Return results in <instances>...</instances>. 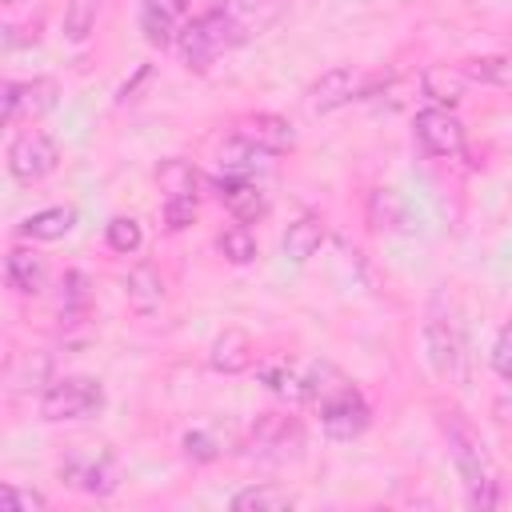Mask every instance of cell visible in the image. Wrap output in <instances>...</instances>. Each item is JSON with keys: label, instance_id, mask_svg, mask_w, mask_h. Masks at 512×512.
I'll return each instance as SVG.
<instances>
[{"label": "cell", "instance_id": "277c9868", "mask_svg": "<svg viewBox=\"0 0 512 512\" xmlns=\"http://www.w3.org/2000/svg\"><path fill=\"white\" fill-rule=\"evenodd\" d=\"M56 476L64 488L84 496H112L120 488V464L108 444H72L64 460L56 464Z\"/></svg>", "mask_w": 512, "mask_h": 512}, {"label": "cell", "instance_id": "5bb4252c", "mask_svg": "<svg viewBox=\"0 0 512 512\" xmlns=\"http://www.w3.org/2000/svg\"><path fill=\"white\" fill-rule=\"evenodd\" d=\"M256 380L284 404H308V376L280 352H268L256 360Z\"/></svg>", "mask_w": 512, "mask_h": 512}, {"label": "cell", "instance_id": "6da1fadb", "mask_svg": "<svg viewBox=\"0 0 512 512\" xmlns=\"http://www.w3.org/2000/svg\"><path fill=\"white\" fill-rule=\"evenodd\" d=\"M436 424L448 440V456L460 472V484L468 492L472 508H496L500 504V468L480 436V428L456 408V404H436Z\"/></svg>", "mask_w": 512, "mask_h": 512}, {"label": "cell", "instance_id": "5b68a950", "mask_svg": "<svg viewBox=\"0 0 512 512\" xmlns=\"http://www.w3.org/2000/svg\"><path fill=\"white\" fill-rule=\"evenodd\" d=\"M424 348H428V364L436 368V376L444 380H460L464 376V320L456 312L452 300L436 296L424 320Z\"/></svg>", "mask_w": 512, "mask_h": 512}, {"label": "cell", "instance_id": "484cf974", "mask_svg": "<svg viewBox=\"0 0 512 512\" xmlns=\"http://www.w3.org/2000/svg\"><path fill=\"white\" fill-rule=\"evenodd\" d=\"M100 12H104V0H64V40L84 44L96 32Z\"/></svg>", "mask_w": 512, "mask_h": 512}, {"label": "cell", "instance_id": "44dd1931", "mask_svg": "<svg viewBox=\"0 0 512 512\" xmlns=\"http://www.w3.org/2000/svg\"><path fill=\"white\" fill-rule=\"evenodd\" d=\"M124 296H128V304H132L140 316H152V312L164 304V276H160L152 264H136V268H128V276H124Z\"/></svg>", "mask_w": 512, "mask_h": 512}, {"label": "cell", "instance_id": "e575fe53", "mask_svg": "<svg viewBox=\"0 0 512 512\" xmlns=\"http://www.w3.org/2000/svg\"><path fill=\"white\" fill-rule=\"evenodd\" d=\"M4 4H16V0H4Z\"/></svg>", "mask_w": 512, "mask_h": 512}, {"label": "cell", "instance_id": "8992f818", "mask_svg": "<svg viewBox=\"0 0 512 512\" xmlns=\"http://www.w3.org/2000/svg\"><path fill=\"white\" fill-rule=\"evenodd\" d=\"M108 404L104 384L96 376H56L40 392V420L68 424V420H92Z\"/></svg>", "mask_w": 512, "mask_h": 512}, {"label": "cell", "instance_id": "e0dca14e", "mask_svg": "<svg viewBox=\"0 0 512 512\" xmlns=\"http://www.w3.org/2000/svg\"><path fill=\"white\" fill-rule=\"evenodd\" d=\"M4 280L16 296H40L44 284H48V264L36 248L28 244H12L8 256H4Z\"/></svg>", "mask_w": 512, "mask_h": 512}, {"label": "cell", "instance_id": "3957f363", "mask_svg": "<svg viewBox=\"0 0 512 512\" xmlns=\"http://www.w3.org/2000/svg\"><path fill=\"white\" fill-rule=\"evenodd\" d=\"M240 40V20L228 8H200L176 36L180 64L188 72H208Z\"/></svg>", "mask_w": 512, "mask_h": 512}, {"label": "cell", "instance_id": "52a82bcc", "mask_svg": "<svg viewBox=\"0 0 512 512\" xmlns=\"http://www.w3.org/2000/svg\"><path fill=\"white\" fill-rule=\"evenodd\" d=\"M248 456L260 460V464H288L300 456L304 448V424L300 416H292L288 408H272V412H260L248 428V440H244Z\"/></svg>", "mask_w": 512, "mask_h": 512}, {"label": "cell", "instance_id": "d6986e66", "mask_svg": "<svg viewBox=\"0 0 512 512\" xmlns=\"http://www.w3.org/2000/svg\"><path fill=\"white\" fill-rule=\"evenodd\" d=\"M4 380L12 392H32V388H48L56 376H52V356L48 352H12L8 364H4Z\"/></svg>", "mask_w": 512, "mask_h": 512}, {"label": "cell", "instance_id": "836d02e7", "mask_svg": "<svg viewBox=\"0 0 512 512\" xmlns=\"http://www.w3.org/2000/svg\"><path fill=\"white\" fill-rule=\"evenodd\" d=\"M184 8H192V0H184Z\"/></svg>", "mask_w": 512, "mask_h": 512}, {"label": "cell", "instance_id": "ac0fdd59", "mask_svg": "<svg viewBox=\"0 0 512 512\" xmlns=\"http://www.w3.org/2000/svg\"><path fill=\"white\" fill-rule=\"evenodd\" d=\"M468 84H472V80L464 76L460 64H428V68L420 72V92H424L432 104H440V108H456V104L464 100Z\"/></svg>", "mask_w": 512, "mask_h": 512}, {"label": "cell", "instance_id": "4316f807", "mask_svg": "<svg viewBox=\"0 0 512 512\" xmlns=\"http://www.w3.org/2000/svg\"><path fill=\"white\" fill-rule=\"evenodd\" d=\"M216 252L228 260V264H236V268H244V264H252L256 260V236H252V228L248 224H228V228H220V236H216Z\"/></svg>", "mask_w": 512, "mask_h": 512}, {"label": "cell", "instance_id": "f1b7e54d", "mask_svg": "<svg viewBox=\"0 0 512 512\" xmlns=\"http://www.w3.org/2000/svg\"><path fill=\"white\" fill-rule=\"evenodd\" d=\"M460 68L472 84H512V56H476Z\"/></svg>", "mask_w": 512, "mask_h": 512}, {"label": "cell", "instance_id": "1f68e13d", "mask_svg": "<svg viewBox=\"0 0 512 512\" xmlns=\"http://www.w3.org/2000/svg\"><path fill=\"white\" fill-rule=\"evenodd\" d=\"M160 212H164V228H168V232H184L188 224H196L200 200H164Z\"/></svg>", "mask_w": 512, "mask_h": 512}, {"label": "cell", "instance_id": "4dcf8cb0", "mask_svg": "<svg viewBox=\"0 0 512 512\" xmlns=\"http://www.w3.org/2000/svg\"><path fill=\"white\" fill-rule=\"evenodd\" d=\"M488 360H492V372H496L504 384H512V316L500 324V332H496V340H492Z\"/></svg>", "mask_w": 512, "mask_h": 512}, {"label": "cell", "instance_id": "2e32d148", "mask_svg": "<svg viewBox=\"0 0 512 512\" xmlns=\"http://www.w3.org/2000/svg\"><path fill=\"white\" fill-rule=\"evenodd\" d=\"M208 364L220 376H240L248 368H256V344L244 328H224L216 332V340L208 344Z\"/></svg>", "mask_w": 512, "mask_h": 512}, {"label": "cell", "instance_id": "7402d4cb", "mask_svg": "<svg viewBox=\"0 0 512 512\" xmlns=\"http://www.w3.org/2000/svg\"><path fill=\"white\" fill-rule=\"evenodd\" d=\"M156 184H160L164 200H200V172H196V164H188L180 156H172L156 168Z\"/></svg>", "mask_w": 512, "mask_h": 512}, {"label": "cell", "instance_id": "d6a6232c", "mask_svg": "<svg viewBox=\"0 0 512 512\" xmlns=\"http://www.w3.org/2000/svg\"><path fill=\"white\" fill-rule=\"evenodd\" d=\"M184 452H188L192 460H216V456H220L216 440L204 436V432H188V436H184Z\"/></svg>", "mask_w": 512, "mask_h": 512}, {"label": "cell", "instance_id": "cb8c5ba5", "mask_svg": "<svg viewBox=\"0 0 512 512\" xmlns=\"http://www.w3.org/2000/svg\"><path fill=\"white\" fill-rule=\"evenodd\" d=\"M228 504L236 512H284V508H296V496L284 492V488H276V484H248Z\"/></svg>", "mask_w": 512, "mask_h": 512}, {"label": "cell", "instance_id": "8fae6325", "mask_svg": "<svg viewBox=\"0 0 512 512\" xmlns=\"http://www.w3.org/2000/svg\"><path fill=\"white\" fill-rule=\"evenodd\" d=\"M0 92H4V96H0V100H4V124H16L20 116L36 120V116L52 112L56 100H60V84H56L52 76H36V80H4Z\"/></svg>", "mask_w": 512, "mask_h": 512}, {"label": "cell", "instance_id": "603a6c76", "mask_svg": "<svg viewBox=\"0 0 512 512\" xmlns=\"http://www.w3.org/2000/svg\"><path fill=\"white\" fill-rule=\"evenodd\" d=\"M72 224H76V208H68V204H56V208H40V212H32L16 232L24 236V240H60V236H68L72 232Z\"/></svg>", "mask_w": 512, "mask_h": 512}, {"label": "cell", "instance_id": "9c48e42d", "mask_svg": "<svg viewBox=\"0 0 512 512\" xmlns=\"http://www.w3.org/2000/svg\"><path fill=\"white\" fill-rule=\"evenodd\" d=\"M360 96H368L364 72L352 68V64H336V68L320 72V76L308 84L304 104H308L312 116H324V112H336V108H344V104H352V100H360Z\"/></svg>", "mask_w": 512, "mask_h": 512}, {"label": "cell", "instance_id": "83f0119b", "mask_svg": "<svg viewBox=\"0 0 512 512\" xmlns=\"http://www.w3.org/2000/svg\"><path fill=\"white\" fill-rule=\"evenodd\" d=\"M104 240H108L112 252L132 256V252H140V244H144V228H140V220H132V216H112V220L104 224Z\"/></svg>", "mask_w": 512, "mask_h": 512}, {"label": "cell", "instance_id": "30bf717a", "mask_svg": "<svg viewBox=\"0 0 512 512\" xmlns=\"http://www.w3.org/2000/svg\"><path fill=\"white\" fill-rule=\"evenodd\" d=\"M412 136H416V144H420L428 156H436V160H448V156H456V152L464 148V124H460V116H456L452 108H440V104L416 112Z\"/></svg>", "mask_w": 512, "mask_h": 512}, {"label": "cell", "instance_id": "4fadbf2b", "mask_svg": "<svg viewBox=\"0 0 512 512\" xmlns=\"http://www.w3.org/2000/svg\"><path fill=\"white\" fill-rule=\"evenodd\" d=\"M212 188H216V200L232 212V220H240V224H256V220H264V212H268V196L260 192L256 180H248V176H216Z\"/></svg>", "mask_w": 512, "mask_h": 512}, {"label": "cell", "instance_id": "7a4b0ae2", "mask_svg": "<svg viewBox=\"0 0 512 512\" xmlns=\"http://www.w3.org/2000/svg\"><path fill=\"white\" fill-rule=\"evenodd\" d=\"M308 404L320 420V428L332 436V440H356L368 432L372 424V408L364 400V392L328 360L312 364L308 372Z\"/></svg>", "mask_w": 512, "mask_h": 512}, {"label": "cell", "instance_id": "d4e9b609", "mask_svg": "<svg viewBox=\"0 0 512 512\" xmlns=\"http://www.w3.org/2000/svg\"><path fill=\"white\" fill-rule=\"evenodd\" d=\"M268 152H260V148H252V144H244L240 136H232L228 144H220L216 148V168H220V176H256L260 172V160H264Z\"/></svg>", "mask_w": 512, "mask_h": 512}, {"label": "cell", "instance_id": "9a60e30c", "mask_svg": "<svg viewBox=\"0 0 512 512\" xmlns=\"http://www.w3.org/2000/svg\"><path fill=\"white\" fill-rule=\"evenodd\" d=\"M184 0H140L136 8V20H140V32L152 48H172L176 36H180V16H184Z\"/></svg>", "mask_w": 512, "mask_h": 512}, {"label": "cell", "instance_id": "f546056e", "mask_svg": "<svg viewBox=\"0 0 512 512\" xmlns=\"http://www.w3.org/2000/svg\"><path fill=\"white\" fill-rule=\"evenodd\" d=\"M0 504H4V512H44V508H48V496L36 492V488L4 484V488H0Z\"/></svg>", "mask_w": 512, "mask_h": 512}, {"label": "cell", "instance_id": "7c38bea8", "mask_svg": "<svg viewBox=\"0 0 512 512\" xmlns=\"http://www.w3.org/2000/svg\"><path fill=\"white\" fill-rule=\"evenodd\" d=\"M232 136H240L244 144L276 156V152H288L296 144V132L292 124L280 116V112H244L232 120Z\"/></svg>", "mask_w": 512, "mask_h": 512}, {"label": "cell", "instance_id": "ffe728a7", "mask_svg": "<svg viewBox=\"0 0 512 512\" xmlns=\"http://www.w3.org/2000/svg\"><path fill=\"white\" fill-rule=\"evenodd\" d=\"M324 216L320 212H304V216H296L292 224H288V232H284V256L292 260V264H308L316 252H320V244H324Z\"/></svg>", "mask_w": 512, "mask_h": 512}, {"label": "cell", "instance_id": "ba28073f", "mask_svg": "<svg viewBox=\"0 0 512 512\" xmlns=\"http://www.w3.org/2000/svg\"><path fill=\"white\" fill-rule=\"evenodd\" d=\"M8 176L16 184H36L44 180L48 172H56L60 164V148L56 140L44 132V128H20L12 140H8Z\"/></svg>", "mask_w": 512, "mask_h": 512}]
</instances>
